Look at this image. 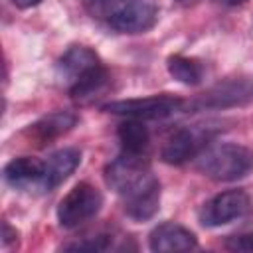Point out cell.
<instances>
[{
	"label": "cell",
	"instance_id": "6da1fadb",
	"mask_svg": "<svg viewBox=\"0 0 253 253\" xmlns=\"http://www.w3.org/2000/svg\"><path fill=\"white\" fill-rule=\"evenodd\" d=\"M107 186L123 200L125 213L134 221L150 219L160 208V182L146 154L121 152L105 168Z\"/></svg>",
	"mask_w": 253,
	"mask_h": 253
},
{
	"label": "cell",
	"instance_id": "7a4b0ae2",
	"mask_svg": "<svg viewBox=\"0 0 253 253\" xmlns=\"http://www.w3.org/2000/svg\"><path fill=\"white\" fill-rule=\"evenodd\" d=\"M85 10L123 34H144L158 22L154 0H83Z\"/></svg>",
	"mask_w": 253,
	"mask_h": 253
},
{
	"label": "cell",
	"instance_id": "3957f363",
	"mask_svg": "<svg viewBox=\"0 0 253 253\" xmlns=\"http://www.w3.org/2000/svg\"><path fill=\"white\" fill-rule=\"evenodd\" d=\"M196 166L215 182H235L253 172V150L237 142L208 144L196 156Z\"/></svg>",
	"mask_w": 253,
	"mask_h": 253
},
{
	"label": "cell",
	"instance_id": "277c9868",
	"mask_svg": "<svg viewBox=\"0 0 253 253\" xmlns=\"http://www.w3.org/2000/svg\"><path fill=\"white\" fill-rule=\"evenodd\" d=\"M101 192L89 182H79L61 198L57 206V221L65 229H75L93 219L101 211Z\"/></svg>",
	"mask_w": 253,
	"mask_h": 253
},
{
	"label": "cell",
	"instance_id": "5b68a950",
	"mask_svg": "<svg viewBox=\"0 0 253 253\" xmlns=\"http://www.w3.org/2000/svg\"><path fill=\"white\" fill-rule=\"evenodd\" d=\"M186 109V101L174 95H152V97H138V99H123L113 101L103 107V111L121 115L126 119H166Z\"/></svg>",
	"mask_w": 253,
	"mask_h": 253
},
{
	"label": "cell",
	"instance_id": "8992f818",
	"mask_svg": "<svg viewBox=\"0 0 253 253\" xmlns=\"http://www.w3.org/2000/svg\"><path fill=\"white\" fill-rule=\"evenodd\" d=\"M251 101H253V81L251 79H227L223 83L213 85L200 97L186 101V109H194V111L227 109V107L247 105Z\"/></svg>",
	"mask_w": 253,
	"mask_h": 253
},
{
	"label": "cell",
	"instance_id": "52a82bcc",
	"mask_svg": "<svg viewBox=\"0 0 253 253\" xmlns=\"http://www.w3.org/2000/svg\"><path fill=\"white\" fill-rule=\"evenodd\" d=\"M247 210L249 196L243 190H227L204 202L198 211V217L204 227H219L241 217Z\"/></svg>",
	"mask_w": 253,
	"mask_h": 253
},
{
	"label": "cell",
	"instance_id": "ba28073f",
	"mask_svg": "<svg viewBox=\"0 0 253 253\" xmlns=\"http://www.w3.org/2000/svg\"><path fill=\"white\" fill-rule=\"evenodd\" d=\"M210 134L198 126H180L168 134L162 144L160 156L166 164H184L196 158L208 146Z\"/></svg>",
	"mask_w": 253,
	"mask_h": 253
},
{
	"label": "cell",
	"instance_id": "9c48e42d",
	"mask_svg": "<svg viewBox=\"0 0 253 253\" xmlns=\"http://www.w3.org/2000/svg\"><path fill=\"white\" fill-rule=\"evenodd\" d=\"M4 180L14 190L22 192H47L45 160L32 156H18L4 166Z\"/></svg>",
	"mask_w": 253,
	"mask_h": 253
},
{
	"label": "cell",
	"instance_id": "30bf717a",
	"mask_svg": "<svg viewBox=\"0 0 253 253\" xmlns=\"http://www.w3.org/2000/svg\"><path fill=\"white\" fill-rule=\"evenodd\" d=\"M99 67H103L99 55L87 45H71L57 61V73L69 89L95 73Z\"/></svg>",
	"mask_w": 253,
	"mask_h": 253
},
{
	"label": "cell",
	"instance_id": "8fae6325",
	"mask_svg": "<svg viewBox=\"0 0 253 253\" xmlns=\"http://www.w3.org/2000/svg\"><path fill=\"white\" fill-rule=\"evenodd\" d=\"M198 245L196 235L180 223L166 221L156 225L148 235V247L156 253H178L190 251Z\"/></svg>",
	"mask_w": 253,
	"mask_h": 253
},
{
	"label": "cell",
	"instance_id": "7c38bea8",
	"mask_svg": "<svg viewBox=\"0 0 253 253\" xmlns=\"http://www.w3.org/2000/svg\"><path fill=\"white\" fill-rule=\"evenodd\" d=\"M77 125V115L69 113V111H55L49 113L45 117H42L40 121H36L34 125H30L28 128V136L38 144V146H45L51 140L59 138L61 134L69 132L73 126Z\"/></svg>",
	"mask_w": 253,
	"mask_h": 253
},
{
	"label": "cell",
	"instance_id": "4fadbf2b",
	"mask_svg": "<svg viewBox=\"0 0 253 253\" xmlns=\"http://www.w3.org/2000/svg\"><path fill=\"white\" fill-rule=\"evenodd\" d=\"M81 162V152L77 148H61L47 156L45 160V184L47 192L59 186Z\"/></svg>",
	"mask_w": 253,
	"mask_h": 253
},
{
	"label": "cell",
	"instance_id": "5bb4252c",
	"mask_svg": "<svg viewBox=\"0 0 253 253\" xmlns=\"http://www.w3.org/2000/svg\"><path fill=\"white\" fill-rule=\"evenodd\" d=\"M117 134H119L123 152L146 154L150 136H148V128L144 126V123L140 119H126L125 123L119 125Z\"/></svg>",
	"mask_w": 253,
	"mask_h": 253
},
{
	"label": "cell",
	"instance_id": "9a60e30c",
	"mask_svg": "<svg viewBox=\"0 0 253 253\" xmlns=\"http://www.w3.org/2000/svg\"><path fill=\"white\" fill-rule=\"evenodd\" d=\"M166 67H168V73L176 81H180L184 85H198V83H202L204 71H206L204 65L198 59L186 57V55H170Z\"/></svg>",
	"mask_w": 253,
	"mask_h": 253
},
{
	"label": "cell",
	"instance_id": "2e32d148",
	"mask_svg": "<svg viewBox=\"0 0 253 253\" xmlns=\"http://www.w3.org/2000/svg\"><path fill=\"white\" fill-rule=\"evenodd\" d=\"M107 83H109V71L105 67H99L95 73H91L89 77H85L81 83L73 85L69 89V95L75 101H79V103H89V101L97 99L99 93L105 91Z\"/></svg>",
	"mask_w": 253,
	"mask_h": 253
},
{
	"label": "cell",
	"instance_id": "e0dca14e",
	"mask_svg": "<svg viewBox=\"0 0 253 253\" xmlns=\"http://www.w3.org/2000/svg\"><path fill=\"white\" fill-rule=\"evenodd\" d=\"M67 251H109L113 249V235H95V237H85L83 241L63 245Z\"/></svg>",
	"mask_w": 253,
	"mask_h": 253
},
{
	"label": "cell",
	"instance_id": "ac0fdd59",
	"mask_svg": "<svg viewBox=\"0 0 253 253\" xmlns=\"http://www.w3.org/2000/svg\"><path fill=\"white\" fill-rule=\"evenodd\" d=\"M225 247L229 251H245V253H253V231H245V233H237L231 235L225 241Z\"/></svg>",
	"mask_w": 253,
	"mask_h": 253
},
{
	"label": "cell",
	"instance_id": "d6986e66",
	"mask_svg": "<svg viewBox=\"0 0 253 253\" xmlns=\"http://www.w3.org/2000/svg\"><path fill=\"white\" fill-rule=\"evenodd\" d=\"M10 241H16V243H18V231L12 229L8 221H4V223H2V245L8 247Z\"/></svg>",
	"mask_w": 253,
	"mask_h": 253
},
{
	"label": "cell",
	"instance_id": "ffe728a7",
	"mask_svg": "<svg viewBox=\"0 0 253 253\" xmlns=\"http://www.w3.org/2000/svg\"><path fill=\"white\" fill-rule=\"evenodd\" d=\"M40 2L42 0H12V4L18 6V8H32V6L40 4Z\"/></svg>",
	"mask_w": 253,
	"mask_h": 253
},
{
	"label": "cell",
	"instance_id": "44dd1931",
	"mask_svg": "<svg viewBox=\"0 0 253 253\" xmlns=\"http://www.w3.org/2000/svg\"><path fill=\"white\" fill-rule=\"evenodd\" d=\"M219 4H225V6H237V4H243L245 0H215Z\"/></svg>",
	"mask_w": 253,
	"mask_h": 253
}]
</instances>
